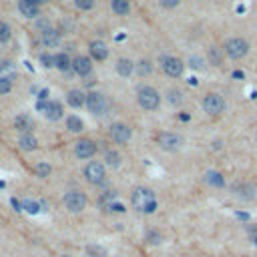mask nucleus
<instances>
[{"instance_id": "nucleus-18", "label": "nucleus", "mask_w": 257, "mask_h": 257, "mask_svg": "<svg viewBox=\"0 0 257 257\" xmlns=\"http://www.w3.org/2000/svg\"><path fill=\"white\" fill-rule=\"evenodd\" d=\"M207 56H209V62H211L213 66H221L227 54H225V50H223L221 46H211V48H209V54H207Z\"/></svg>"}, {"instance_id": "nucleus-13", "label": "nucleus", "mask_w": 257, "mask_h": 257, "mask_svg": "<svg viewBox=\"0 0 257 257\" xmlns=\"http://www.w3.org/2000/svg\"><path fill=\"white\" fill-rule=\"evenodd\" d=\"M72 70H74L78 76H86V74H90V70H92L90 58H88V56H76V58L72 60Z\"/></svg>"}, {"instance_id": "nucleus-35", "label": "nucleus", "mask_w": 257, "mask_h": 257, "mask_svg": "<svg viewBox=\"0 0 257 257\" xmlns=\"http://www.w3.org/2000/svg\"><path fill=\"white\" fill-rule=\"evenodd\" d=\"M10 88H12L10 80H8V78H4V76H0V94H6V92H10Z\"/></svg>"}, {"instance_id": "nucleus-40", "label": "nucleus", "mask_w": 257, "mask_h": 257, "mask_svg": "<svg viewBox=\"0 0 257 257\" xmlns=\"http://www.w3.org/2000/svg\"><path fill=\"white\" fill-rule=\"evenodd\" d=\"M249 237H251V241L257 245V225H251V227H249Z\"/></svg>"}, {"instance_id": "nucleus-2", "label": "nucleus", "mask_w": 257, "mask_h": 257, "mask_svg": "<svg viewBox=\"0 0 257 257\" xmlns=\"http://www.w3.org/2000/svg\"><path fill=\"white\" fill-rule=\"evenodd\" d=\"M223 50H225V54H227L231 60H241V58H245L247 52H249V42H247L245 38L235 36V38H229V40L225 42Z\"/></svg>"}, {"instance_id": "nucleus-21", "label": "nucleus", "mask_w": 257, "mask_h": 257, "mask_svg": "<svg viewBox=\"0 0 257 257\" xmlns=\"http://www.w3.org/2000/svg\"><path fill=\"white\" fill-rule=\"evenodd\" d=\"M205 181H207L211 187H217V189L225 187V177H223L219 171H209V173L205 175Z\"/></svg>"}, {"instance_id": "nucleus-8", "label": "nucleus", "mask_w": 257, "mask_h": 257, "mask_svg": "<svg viewBox=\"0 0 257 257\" xmlns=\"http://www.w3.org/2000/svg\"><path fill=\"white\" fill-rule=\"evenodd\" d=\"M84 177H86V181H88V183H92V185L102 183V181H104V177H106L102 163H96V161L88 163V165H86V169H84Z\"/></svg>"}, {"instance_id": "nucleus-37", "label": "nucleus", "mask_w": 257, "mask_h": 257, "mask_svg": "<svg viewBox=\"0 0 257 257\" xmlns=\"http://www.w3.org/2000/svg\"><path fill=\"white\" fill-rule=\"evenodd\" d=\"M40 62H42L46 68H50V66H54V56H50V54H42V56H40Z\"/></svg>"}, {"instance_id": "nucleus-42", "label": "nucleus", "mask_w": 257, "mask_h": 257, "mask_svg": "<svg viewBox=\"0 0 257 257\" xmlns=\"http://www.w3.org/2000/svg\"><path fill=\"white\" fill-rule=\"evenodd\" d=\"M191 66H193V68H201L203 64H201V60H199V58H191Z\"/></svg>"}, {"instance_id": "nucleus-4", "label": "nucleus", "mask_w": 257, "mask_h": 257, "mask_svg": "<svg viewBox=\"0 0 257 257\" xmlns=\"http://www.w3.org/2000/svg\"><path fill=\"white\" fill-rule=\"evenodd\" d=\"M203 108H205L207 114L217 116V114H221L225 110V98L221 94H217V92H209L203 98Z\"/></svg>"}, {"instance_id": "nucleus-33", "label": "nucleus", "mask_w": 257, "mask_h": 257, "mask_svg": "<svg viewBox=\"0 0 257 257\" xmlns=\"http://www.w3.org/2000/svg\"><path fill=\"white\" fill-rule=\"evenodd\" d=\"M137 70H139V74H141V76H145V74H149V72L153 70V66H151V62H149V60H141V62L137 64Z\"/></svg>"}, {"instance_id": "nucleus-38", "label": "nucleus", "mask_w": 257, "mask_h": 257, "mask_svg": "<svg viewBox=\"0 0 257 257\" xmlns=\"http://www.w3.org/2000/svg\"><path fill=\"white\" fill-rule=\"evenodd\" d=\"M147 239H149V243H159V241H161V235L155 233V231H149V233H147Z\"/></svg>"}, {"instance_id": "nucleus-23", "label": "nucleus", "mask_w": 257, "mask_h": 257, "mask_svg": "<svg viewBox=\"0 0 257 257\" xmlns=\"http://www.w3.org/2000/svg\"><path fill=\"white\" fill-rule=\"evenodd\" d=\"M110 8H112V12L124 16V14H128L131 4H128V0H110Z\"/></svg>"}, {"instance_id": "nucleus-1", "label": "nucleus", "mask_w": 257, "mask_h": 257, "mask_svg": "<svg viewBox=\"0 0 257 257\" xmlns=\"http://www.w3.org/2000/svg\"><path fill=\"white\" fill-rule=\"evenodd\" d=\"M131 203L141 213H153L157 209V197H155V193L151 189H145V187L135 189V193L131 197Z\"/></svg>"}, {"instance_id": "nucleus-11", "label": "nucleus", "mask_w": 257, "mask_h": 257, "mask_svg": "<svg viewBox=\"0 0 257 257\" xmlns=\"http://www.w3.org/2000/svg\"><path fill=\"white\" fill-rule=\"evenodd\" d=\"M131 135H133V131H131L124 122H114V124L110 126V137H112V141L118 143V145L126 143V141L131 139Z\"/></svg>"}, {"instance_id": "nucleus-39", "label": "nucleus", "mask_w": 257, "mask_h": 257, "mask_svg": "<svg viewBox=\"0 0 257 257\" xmlns=\"http://www.w3.org/2000/svg\"><path fill=\"white\" fill-rule=\"evenodd\" d=\"M161 2V6H165V8H175L181 0H159Z\"/></svg>"}, {"instance_id": "nucleus-30", "label": "nucleus", "mask_w": 257, "mask_h": 257, "mask_svg": "<svg viewBox=\"0 0 257 257\" xmlns=\"http://www.w3.org/2000/svg\"><path fill=\"white\" fill-rule=\"evenodd\" d=\"M50 171H52V169H50V165H46V163H38V165L34 167V173H36L38 177H42V179H44V177H48V175H50Z\"/></svg>"}, {"instance_id": "nucleus-12", "label": "nucleus", "mask_w": 257, "mask_h": 257, "mask_svg": "<svg viewBox=\"0 0 257 257\" xmlns=\"http://www.w3.org/2000/svg\"><path fill=\"white\" fill-rule=\"evenodd\" d=\"M74 153H76L78 159H88V157H92V155L96 153V145H94L90 139H82V141L76 143Z\"/></svg>"}, {"instance_id": "nucleus-34", "label": "nucleus", "mask_w": 257, "mask_h": 257, "mask_svg": "<svg viewBox=\"0 0 257 257\" xmlns=\"http://www.w3.org/2000/svg\"><path fill=\"white\" fill-rule=\"evenodd\" d=\"M86 251H88L92 257H104V255H106V251H104L100 245H88V249H86Z\"/></svg>"}, {"instance_id": "nucleus-6", "label": "nucleus", "mask_w": 257, "mask_h": 257, "mask_svg": "<svg viewBox=\"0 0 257 257\" xmlns=\"http://www.w3.org/2000/svg\"><path fill=\"white\" fill-rule=\"evenodd\" d=\"M64 205H66L68 211L78 213V211H82L86 207V195L80 193V191H70V193L64 195Z\"/></svg>"}, {"instance_id": "nucleus-15", "label": "nucleus", "mask_w": 257, "mask_h": 257, "mask_svg": "<svg viewBox=\"0 0 257 257\" xmlns=\"http://www.w3.org/2000/svg\"><path fill=\"white\" fill-rule=\"evenodd\" d=\"M88 50H90V56H92L94 60H104V58L108 56V48H106V44H104V42H100V40L90 42Z\"/></svg>"}, {"instance_id": "nucleus-43", "label": "nucleus", "mask_w": 257, "mask_h": 257, "mask_svg": "<svg viewBox=\"0 0 257 257\" xmlns=\"http://www.w3.org/2000/svg\"><path fill=\"white\" fill-rule=\"evenodd\" d=\"M12 207H14L16 211H22V205H20V203H18L16 199H12Z\"/></svg>"}, {"instance_id": "nucleus-17", "label": "nucleus", "mask_w": 257, "mask_h": 257, "mask_svg": "<svg viewBox=\"0 0 257 257\" xmlns=\"http://www.w3.org/2000/svg\"><path fill=\"white\" fill-rule=\"evenodd\" d=\"M18 10L24 14V16H28V18H36L38 16V4H34V2H30V0H18Z\"/></svg>"}, {"instance_id": "nucleus-24", "label": "nucleus", "mask_w": 257, "mask_h": 257, "mask_svg": "<svg viewBox=\"0 0 257 257\" xmlns=\"http://www.w3.org/2000/svg\"><path fill=\"white\" fill-rule=\"evenodd\" d=\"M116 70H118L120 76H128V74L135 70V64H133L128 58H120V60L116 62Z\"/></svg>"}, {"instance_id": "nucleus-44", "label": "nucleus", "mask_w": 257, "mask_h": 257, "mask_svg": "<svg viewBox=\"0 0 257 257\" xmlns=\"http://www.w3.org/2000/svg\"><path fill=\"white\" fill-rule=\"evenodd\" d=\"M30 2H34V4H42V2H48V0H30Z\"/></svg>"}, {"instance_id": "nucleus-32", "label": "nucleus", "mask_w": 257, "mask_h": 257, "mask_svg": "<svg viewBox=\"0 0 257 257\" xmlns=\"http://www.w3.org/2000/svg\"><path fill=\"white\" fill-rule=\"evenodd\" d=\"M22 209H24L26 213H32V215H36V213L40 211V205H38L36 201H24V203H22Z\"/></svg>"}, {"instance_id": "nucleus-7", "label": "nucleus", "mask_w": 257, "mask_h": 257, "mask_svg": "<svg viewBox=\"0 0 257 257\" xmlns=\"http://www.w3.org/2000/svg\"><path fill=\"white\" fill-rule=\"evenodd\" d=\"M161 66H163L165 74H169V76H173V78L181 76V74H183V68H185L183 60H179V58H175V56H163V58H161Z\"/></svg>"}, {"instance_id": "nucleus-27", "label": "nucleus", "mask_w": 257, "mask_h": 257, "mask_svg": "<svg viewBox=\"0 0 257 257\" xmlns=\"http://www.w3.org/2000/svg\"><path fill=\"white\" fill-rule=\"evenodd\" d=\"M104 161H106V165H110V167H118V165H120V155H118L116 151H106Z\"/></svg>"}, {"instance_id": "nucleus-3", "label": "nucleus", "mask_w": 257, "mask_h": 257, "mask_svg": "<svg viewBox=\"0 0 257 257\" xmlns=\"http://www.w3.org/2000/svg\"><path fill=\"white\" fill-rule=\"evenodd\" d=\"M161 102V94L153 86H141L139 88V104L145 110H155Z\"/></svg>"}, {"instance_id": "nucleus-20", "label": "nucleus", "mask_w": 257, "mask_h": 257, "mask_svg": "<svg viewBox=\"0 0 257 257\" xmlns=\"http://www.w3.org/2000/svg\"><path fill=\"white\" fill-rule=\"evenodd\" d=\"M42 42L46 46H56L60 42V32L54 30V28H48V30H42Z\"/></svg>"}, {"instance_id": "nucleus-36", "label": "nucleus", "mask_w": 257, "mask_h": 257, "mask_svg": "<svg viewBox=\"0 0 257 257\" xmlns=\"http://www.w3.org/2000/svg\"><path fill=\"white\" fill-rule=\"evenodd\" d=\"M74 4L80 8V10H90L94 6V0H74Z\"/></svg>"}, {"instance_id": "nucleus-9", "label": "nucleus", "mask_w": 257, "mask_h": 257, "mask_svg": "<svg viewBox=\"0 0 257 257\" xmlns=\"http://www.w3.org/2000/svg\"><path fill=\"white\" fill-rule=\"evenodd\" d=\"M231 193H233L235 197H239L241 201H251V199H255V187H253L249 181H237V183H233Z\"/></svg>"}, {"instance_id": "nucleus-41", "label": "nucleus", "mask_w": 257, "mask_h": 257, "mask_svg": "<svg viewBox=\"0 0 257 257\" xmlns=\"http://www.w3.org/2000/svg\"><path fill=\"white\" fill-rule=\"evenodd\" d=\"M0 68H2V70H12V62L4 60V62H0Z\"/></svg>"}, {"instance_id": "nucleus-16", "label": "nucleus", "mask_w": 257, "mask_h": 257, "mask_svg": "<svg viewBox=\"0 0 257 257\" xmlns=\"http://www.w3.org/2000/svg\"><path fill=\"white\" fill-rule=\"evenodd\" d=\"M14 126H16V131H20V133L28 135V133L32 131L34 122H32V118H30L28 114H18V116L14 118Z\"/></svg>"}, {"instance_id": "nucleus-25", "label": "nucleus", "mask_w": 257, "mask_h": 257, "mask_svg": "<svg viewBox=\"0 0 257 257\" xmlns=\"http://www.w3.org/2000/svg\"><path fill=\"white\" fill-rule=\"evenodd\" d=\"M18 145H20L22 151H34V149H36V139L28 133V135H22V137H20Z\"/></svg>"}, {"instance_id": "nucleus-22", "label": "nucleus", "mask_w": 257, "mask_h": 257, "mask_svg": "<svg viewBox=\"0 0 257 257\" xmlns=\"http://www.w3.org/2000/svg\"><path fill=\"white\" fill-rule=\"evenodd\" d=\"M54 66H56L58 70H62V72H68V70L72 68V62H70V58H68L64 52H60V54L54 56Z\"/></svg>"}, {"instance_id": "nucleus-26", "label": "nucleus", "mask_w": 257, "mask_h": 257, "mask_svg": "<svg viewBox=\"0 0 257 257\" xmlns=\"http://www.w3.org/2000/svg\"><path fill=\"white\" fill-rule=\"evenodd\" d=\"M66 126H68V131H70V133H80L84 124H82V120H80L78 116H74V114H70V116L66 118Z\"/></svg>"}, {"instance_id": "nucleus-5", "label": "nucleus", "mask_w": 257, "mask_h": 257, "mask_svg": "<svg viewBox=\"0 0 257 257\" xmlns=\"http://www.w3.org/2000/svg\"><path fill=\"white\" fill-rule=\"evenodd\" d=\"M157 143H159V147H161L163 151L175 153V151L181 149L183 139H181L179 135H175V133H159V135H157Z\"/></svg>"}, {"instance_id": "nucleus-31", "label": "nucleus", "mask_w": 257, "mask_h": 257, "mask_svg": "<svg viewBox=\"0 0 257 257\" xmlns=\"http://www.w3.org/2000/svg\"><path fill=\"white\" fill-rule=\"evenodd\" d=\"M10 36H12L10 26H8L6 22H2V20H0V42H8V40H10Z\"/></svg>"}, {"instance_id": "nucleus-10", "label": "nucleus", "mask_w": 257, "mask_h": 257, "mask_svg": "<svg viewBox=\"0 0 257 257\" xmlns=\"http://www.w3.org/2000/svg\"><path fill=\"white\" fill-rule=\"evenodd\" d=\"M86 106H88V110H90L92 114H98V116L106 112V100H104V96L98 94V92L86 94Z\"/></svg>"}, {"instance_id": "nucleus-19", "label": "nucleus", "mask_w": 257, "mask_h": 257, "mask_svg": "<svg viewBox=\"0 0 257 257\" xmlns=\"http://www.w3.org/2000/svg\"><path fill=\"white\" fill-rule=\"evenodd\" d=\"M66 102L72 106V108H80L84 102H86V94L82 90H70L68 96H66Z\"/></svg>"}, {"instance_id": "nucleus-29", "label": "nucleus", "mask_w": 257, "mask_h": 257, "mask_svg": "<svg viewBox=\"0 0 257 257\" xmlns=\"http://www.w3.org/2000/svg\"><path fill=\"white\" fill-rule=\"evenodd\" d=\"M167 98H169V102H171V104H181V102H183V92L173 88V90H169V92H167Z\"/></svg>"}, {"instance_id": "nucleus-14", "label": "nucleus", "mask_w": 257, "mask_h": 257, "mask_svg": "<svg viewBox=\"0 0 257 257\" xmlns=\"http://www.w3.org/2000/svg\"><path fill=\"white\" fill-rule=\"evenodd\" d=\"M44 116L48 118V120H58L60 116H62V104L60 102H56V100H48V102H44Z\"/></svg>"}, {"instance_id": "nucleus-28", "label": "nucleus", "mask_w": 257, "mask_h": 257, "mask_svg": "<svg viewBox=\"0 0 257 257\" xmlns=\"http://www.w3.org/2000/svg\"><path fill=\"white\" fill-rule=\"evenodd\" d=\"M114 199H116V193H114V191H108V193H104V195L100 197V205H102L104 209H110L112 203H114Z\"/></svg>"}]
</instances>
